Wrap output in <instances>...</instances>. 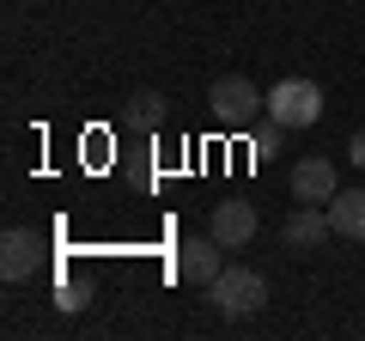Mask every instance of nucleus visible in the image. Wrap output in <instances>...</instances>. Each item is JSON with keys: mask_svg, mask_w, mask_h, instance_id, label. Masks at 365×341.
Wrapping results in <instances>:
<instances>
[{"mask_svg": "<svg viewBox=\"0 0 365 341\" xmlns=\"http://www.w3.org/2000/svg\"><path fill=\"white\" fill-rule=\"evenodd\" d=\"M268 116L280 122V128H317V122H323V86H317V79H304V73L274 79Z\"/></svg>", "mask_w": 365, "mask_h": 341, "instance_id": "nucleus-1", "label": "nucleus"}, {"mask_svg": "<svg viewBox=\"0 0 365 341\" xmlns=\"http://www.w3.org/2000/svg\"><path fill=\"white\" fill-rule=\"evenodd\" d=\"M207 299L220 317H256L262 305H268V280L256 275V268H220V275L207 280Z\"/></svg>", "mask_w": 365, "mask_h": 341, "instance_id": "nucleus-2", "label": "nucleus"}, {"mask_svg": "<svg viewBox=\"0 0 365 341\" xmlns=\"http://www.w3.org/2000/svg\"><path fill=\"white\" fill-rule=\"evenodd\" d=\"M207 110H213L232 134H244L250 122H256V110H268V98H262L244 73H225V79H213V86H207Z\"/></svg>", "mask_w": 365, "mask_h": 341, "instance_id": "nucleus-3", "label": "nucleus"}, {"mask_svg": "<svg viewBox=\"0 0 365 341\" xmlns=\"http://www.w3.org/2000/svg\"><path fill=\"white\" fill-rule=\"evenodd\" d=\"M292 201H311V208H329V201H335V189H341V170L329 165L323 153H311V158H299V165H292Z\"/></svg>", "mask_w": 365, "mask_h": 341, "instance_id": "nucleus-4", "label": "nucleus"}, {"mask_svg": "<svg viewBox=\"0 0 365 341\" xmlns=\"http://www.w3.org/2000/svg\"><path fill=\"white\" fill-rule=\"evenodd\" d=\"M220 268H225V244H220L213 232H207V238H182V250H177V275L189 280V287H207Z\"/></svg>", "mask_w": 365, "mask_h": 341, "instance_id": "nucleus-5", "label": "nucleus"}, {"mask_svg": "<svg viewBox=\"0 0 365 341\" xmlns=\"http://www.w3.org/2000/svg\"><path fill=\"white\" fill-rule=\"evenodd\" d=\"M207 232L220 238L225 250H244L250 238H256V208H250V201H213V220H207Z\"/></svg>", "mask_w": 365, "mask_h": 341, "instance_id": "nucleus-6", "label": "nucleus"}, {"mask_svg": "<svg viewBox=\"0 0 365 341\" xmlns=\"http://www.w3.org/2000/svg\"><path fill=\"white\" fill-rule=\"evenodd\" d=\"M37 232H25V225H13V232H6V238H0V280H13V287H19V280H31V275H37Z\"/></svg>", "mask_w": 365, "mask_h": 341, "instance_id": "nucleus-7", "label": "nucleus"}, {"mask_svg": "<svg viewBox=\"0 0 365 341\" xmlns=\"http://www.w3.org/2000/svg\"><path fill=\"white\" fill-rule=\"evenodd\" d=\"M329 232H335V225H329V208H311V201H304V208L280 225L287 250H317V244H329Z\"/></svg>", "mask_w": 365, "mask_h": 341, "instance_id": "nucleus-8", "label": "nucleus"}, {"mask_svg": "<svg viewBox=\"0 0 365 341\" xmlns=\"http://www.w3.org/2000/svg\"><path fill=\"white\" fill-rule=\"evenodd\" d=\"M329 225H335V238L365 244V189H335V201H329Z\"/></svg>", "mask_w": 365, "mask_h": 341, "instance_id": "nucleus-9", "label": "nucleus"}, {"mask_svg": "<svg viewBox=\"0 0 365 341\" xmlns=\"http://www.w3.org/2000/svg\"><path fill=\"white\" fill-rule=\"evenodd\" d=\"M128 116L140 122V128H158V122H165V98H158V92H134L128 98Z\"/></svg>", "mask_w": 365, "mask_h": 341, "instance_id": "nucleus-10", "label": "nucleus"}, {"mask_svg": "<svg viewBox=\"0 0 365 341\" xmlns=\"http://www.w3.org/2000/svg\"><path fill=\"white\" fill-rule=\"evenodd\" d=\"M280 134H287V128H280L274 116H268V128H256V134H250V146H256V158H268L274 146H280Z\"/></svg>", "mask_w": 365, "mask_h": 341, "instance_id": "nucleus-11", "label": "nucleus"}, {"mask_svg": "<svg viewBox=\"0 0 365 341\" xmlns=\"http://www.w3.org/2000/svg\"><path fill=\"white\" fill-rule=\"evenodd\" d=\"M347 158H353V165L365 170V128H359V134H353V141H347Z\"/></svg>", "mask_w": 365, "mask_h": 341, "instance_id": "nucleus-12", "label": "nucleus"}]
</instances>
